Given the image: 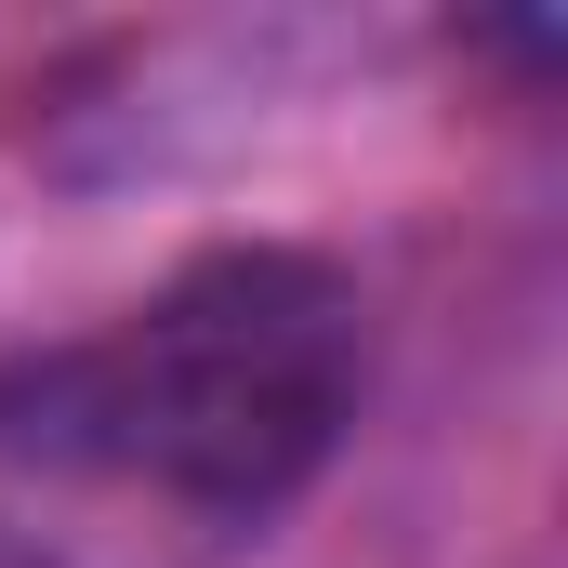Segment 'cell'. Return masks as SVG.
<instances>
[{
  "label": "cell",
  "mask_w": 568,
  "mask_h": 568,
  "mask_svg": "<svg viewBox=\"0 0 568 568\" xmlns=\"http://www.w3.org/2000/svg\"><path fill=\"white\" fill-rule=\"evenodd\" d=\"M371 384V304L331 252L225 239L80 344L0 371V449L53 476L159 489L199 529L291 516Z\"/></svg>",
  "instance_id": "cell-1"
}]
</instances>
